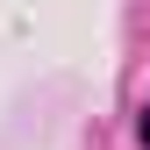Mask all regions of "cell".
Here are the masks:
<instances>
[{"label":"cell","instance_id":"cell-1","mask_svg":"<svg viewBox=\"0 0 150 150\" xmlns=\"http://www.w3.org/2000/svg\"><path fill=\"white\" fill-rule=\"evenodd\" d=\"M143 150H150V107H143Z\"/></svg>","mask_w":150,"mask_h":150}]
</instances>
